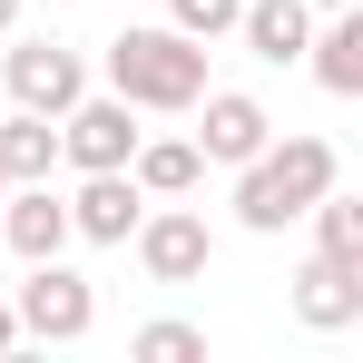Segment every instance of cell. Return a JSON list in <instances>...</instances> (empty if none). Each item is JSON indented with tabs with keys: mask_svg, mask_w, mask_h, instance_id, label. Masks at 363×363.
Segmentation results:
<instances>
[{
	"mask_svg": "<svg viewBox=\"0 0 363 363\" xmlns=\"http://www.w3.org/2000/svg\"><path fill=\"white\" fill-rule=\"evenodd\" d=\"M334 177H344V157H334L324 138H265V147L236 167V226L245 236H285Z\"/></svg>",
	"mask_w": 363,
	"mask_h": 363,
	"instance_id": "obj_1",
	"label": "cell"
},
{
	"mask_svg": "<svg viewBox=\"0 0 363 363\" xmlns=\"http://www.w3.org/2000/svg\"><path fill=\"white\" fill-rule=\"evenodd\" d=\"M108 89L128 108L186 118L196 89H206V40H186V30H128V40H108Z\"/></svg>",
	"mask_w": 363,
	"mask_h": 363,
	"instance_id": "obj_2",
	"label": "cell"
},
{
	"mask_svg": "<svg viewBox=\"0 0 363 363\" xmlns=\"http://www.w3.org/2000/svg\"><path fill=\"white\" fill-rule=\"evenodd\" d=\"M10 314H20V334H30V344H79V334L99 324V285H89V275H69L60 255H40V265L20 275Z\"/></svg>",
	"mask_w": 363,
	"mask_h": 363,
	"instance_id": "obj_3",
	"label": "cell"
},
{
	"mask_svg": "<svg viewBox=\"0 0 363 363\" xmlns=\"http://www.w3.org/2000/svg\"><path fill=\"white\" fill-rule=\"evenodd\" d=\"M0 89H10V108L60 118L69 99H89V60H79V50H60V40H20V50L0 60Z\"/></svg>",
	"mask_w": 363,
	"mask_h": 363,
	"instance_id": "obj_4",
	"label": "cell"
},
{
	"mask_svg": "<svg viewBox=\"0 0 363 363\" xmlns=\"http://www.w3.org/2000/svg\"><path fill=\"white\" fill-rule=\"evenodd\" d=\"M128 245H138V265H147L157 285H196V275H206V255H216V236H206V216H196V206H147V216L128 226Z\"/></svg>",
	"mask_w": 363,
	"mask_h": 363,
	"instance_id": "obj_5",
	"label": "cell"
},
{
	"mask_svg": "<svg viewBox=\"0 0 363 363\" xmlns=\"http://www.w3.org/2000/svg\"><path fill=\"white\" fill-rule=\"evenodd\" d=\"M60 157L89 177V167H128L138 157V108H128L118 89L108 99H69L60 108Z\"/></svg>",
	"mask_w": 363,
	"mask_h": 363,
	"instance_id": "obj_6",
	"label": "cell"
},
{
	"mask_svg": "<svg viewBox=\"0 0 363 363\" xmlns=\"http://www.w3.org/2000/svg\"><path fill=\"white\" fill-rule=\"evenodd\" d=\"M265 138H275L265 99H245V89H196V157H206V167H245Z\"/></svg>",
	"mask_w": 363,
	"mask_h": 363,
	"instance_id": "obj_7",
	"label": "cell"
},
{
	"mask_svg": "<svg viewBox=\"0 0 363 363\" xmlns=\"http://www.w3.org/2000/svg\"><path fill=\"white\" fill-rule=\"evenodd\" d=\"M295 314L314 324V334H344V324H363V255H304L295 265Z\"/></svg>",
	"mask_w": 363,
	"mask_h": 363,
	"instance_id": "obj_8",
	"label": "cell"
},
{
	"mask_svg": "<svg viewBox=\"0 0 363 363\" xmlns=\"http://www.w3.org/2000/svg\"><path fill=\"white\" fill-rule=\"evenodd\" d=\"M0 245H10L20 265L60 255V245H69V196H60L50 177H30V186H0Z\"/></svg>",
	"mask_w": 363,
	"mask_h": 363,
	"instance_id": "obj_9",
	"label": "cell"
},
{
	"mask_svg": "<svg viewBox=\"0 0 363 363\" xmlns=\"http://www.w3.org/2000/svg\"><path fill=\"white\" fill-rule=\"evenodd\" d=\"M138 216H147V186L128 177V167H89L79 196H69V236H89V245H128Z\"/></svg>",
	"mask_w": 363,
	"mask_h": 363,
	"instance_id": "obj_10",
	"label": "cell"
},
{
	"mask_svg": "<svg viewBox=\"0 0 363 363\" xmlns=\"http://www.w3.org/2000/svg\"><path fill=\"white\" fill-rule=\"evenodd\" d=\"M236 30H245V50H255L265 69H295L304 40H314V10H304V0H245Z\"/></svg>",
	"mask_w": 363,
	"mask_h": 363,
	"instance_id": "obj_11",
	"label": "cell"
},
{
	"mask_svg": "<svg viewBox=\"0 0 363 363\" xmlns=\"http://www.w3.org/2000/svg\"><path fill=\"white\" fill-rule=\"evenodd\" d=\"M304 60H314V79L334 99H363V0L354 10H324V30L304 40Z\"/></svg>",
	"mask_w": 363,
	"mask_h": 363,
	"instance_id": "obj_12",
	"label": "cell"
},
{
	"mask_svg": "<svg viewBox=\"0 0 363 363\" xmlns=\"http://www.w3.org/2000/svg\"><path fill=\"white\" fill-rule=\"evenodd\" d=\"M50 167H60V128L40 118V108H10V128H0V177L30 186V177H50Z\"/></svg>",
	"mask_w": 363,
	"mask_h": 363,
	"instance_id": "obj_13",
	"label": "cell"
},
{
	"mask_svg": "<svg viewBox=\"0 0 363 363\" xmlns=\"http://www.w3.org/2000/svg\"><path fill=\"white\" fill-rule=\"evenodd\" d=\"M128 177L147 186V196H186V186L206 177V157H196V138H138V157H128Z\"/></svg>",
	"mask_w": 363,
	"mask_h": 363,
	"instance_id": "obj_14",
	"label": "cell"
},
{
	"mask_svg": "<svg viewBox=\"0 0 363 363\" xmlns=\"http://www.w3.org/2000/svg\"><path fill=\"white\" fill-rule=\"evenodd\" d=\"M304 216H314V245H324V255H363V196H344V177L324 186Z\"/></svg>",
	"mask_w": 363,
	"mask_h": 363,
	"instance_id": "obj_15",
	"label": "cell"
},
{
	"mask_svg": "<svg viewBox=\"0 0 363 363\" xmlns=\"http://www.w3.org/2000/svg\"><path fill=\"white\" fill-rule=\"evenodd\" d=\"M128 354H138V363H196V354H206V334H196V324H138Z\"/></svg>",
	"mask_w": 363,
	"mask_h": 363,
	"instance_id": "obj_16",
	"label": "cell"
},
{
	"mask_svg": "<svg viewBox=\"0 0 363 363\" xmlns=\"http://www.w3.org/2000/svg\"><path fill=\"white\" fill-rule=\"evenodd\" d=\"M167 10H177L167 30H186V40H226V30H236V10H245V0H167Z\"/></svg>",
	"mask_w": 363,
	"mask_h": 363,
	"instance_id": "obj_17",
	"label": "cell"
},
{
	"mask_svg": "<svg viewBox=\"0 0 363 363\" xmlns=\"http://www.w3.org/2000/svg\"><path fill=\"white\" fill-rule=\"evenodd\" d=\"M10 344H20V314H10V295H0V354H10Z\"/></svg>",
	"mask_w": 363,
	"mask_h": 363,
	"instance_id": "obj_18",
	"label": "cell"
},
{
	"mask_svg": "<svg viewBox=\"0 0 363 363\" xmlns=\"http://www.w3.org/2000/svg\"><path fill=\"white\" fill-rule=\"evenodd\" d=\"M10 30H20V0H0V40H10Z\"/></svg>",
	"mask_w": 363,
	"mask_h": 363,
	"instance_id": "obj_19",
	"label": "cell"
},
{
	"mask_svg": "<svg viewBox=\"0 0 363 363\" xmlns=\"http://www.w3.org/2000/svg\"><path fill=\"white\" fill-rule=\"evenodd\" d=\"M304 10H354V0H304Z\"/></svg>",
	"mask_w": 363,
	"mask_h": 363,
	"instance_id": "obj_20",
	"label": "cell"
},
{
	"mask_svg": "<svg viewBox=\"0 0 363 363\" xmlns=\"http://www.w3.org/2000/svg\"><path fill=\"white\" fill-rule=\"evenodd\" d=\"M0 186H10V177H0Z\"/></svg>",
	"mask_w": 363,
	"mask_h": 363,
	"instance_id": "obj_21",
	"label": "cell"
}]
</instances>
